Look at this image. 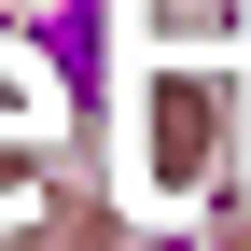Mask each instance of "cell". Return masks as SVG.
I'll list each match as a JSON object with an SVG mask.
<instances>
[{"instance_id": "1", "label": "cell", "mask_w": 251, "mask_h": 251, "mask_svg": "<svg viewBox=\"0 0 251 251\" xmlns=\"http://www.w3.org/2000/svg\"><path fill=\"white\" fill-rule=\"evenodd\" d=\"M42 140H56V84L28 70V56H0V209L42 181Z\"/></svg>"}]
</instances>
